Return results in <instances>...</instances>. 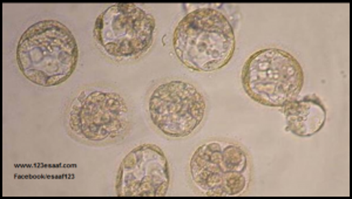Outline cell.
<instances>
[{
  "instance_id": "cell-2",
  "label": "cell",
  "mask_w": 352,
  "mask_h": 199,
  "mask_svg": "<svg viewBox=\"0 0 352 199\" xmlns=\"http://www.w3.org/2000/svg\"><path fill=\"white\" fill-rule=\"evenodd\" d=\"M78 61L76 36L58 20H41L31 25L16 44V66L30 82L41 87L66 82L76 72Z\"/></svg>"
},
{
  "instance_id": "cell-8",
  "label": "cell",
  "mask_w": 352,
  "mask_h": 199,
  "mask_svg": "<svg viewBox=\"0 0 352 199\" xmlns=\"http://www.w3.org/2000/svg\"><path fill=\"white\" fill-rule=\"evenodd\" d=\"M170 182V167L164 150L156 144H139L121 161L116 174V195L164 197Z\"/></svg>"
},
{
  "instance_id": "cell-7",
  "label": "cell",
  "mask_w": 352,
  "mask_h": 199,
  "mask_svg": "<svg viewBox=\"0 0 352 199\" xmlns=\"http://www.w3.org/2000/svg\"><path fill=\"white\" fill-rule=\"evenodd\" d=\"M245 94L257 104L282 108L296 99L305 84L300 61L282 48H262L249 56L241 74Z\"/></svg>"
},
{
  "instance_id": "cell-3",
  "label": "cell",
  "mask_w": 352,
  "mask_h": 199,
  "mask_svg": "<svg viewBox=\"0 0 352 199\" xmlns=\"http://www.w3.org/2000/svg\"><path fill=\"white\" fill-rule=\"evenodd\" d=\"M236 49L232 21L214 8H197L177 23L173 51L194 72H217L230 62Z\"/></svg>"
},
{
  "instance_id": "cell-1",
  "label": "cell",
  "mask_w": 352,
  "mask_h": 199,
  "mask_svg": "<svg viewBox=\"0 0 352 199\" xmlns=\"http://www.w3.org/2000/svg\"><path fill=\"white\" fill-rule=\"evenodd\" d=\"M65 127L73 139L92 147L121 143L132 132L134 114L127 96L106 84L76 89L64 113Z\"/></svg>"
},
{
  "instance_id": "cell-5",
  "label": "cell",
  "mask_w": 352,
  "mask_h": 199,
  "mask_svg": "<svg viewBox=\"0 0 352 199\" xmlns=\"http://www.w3.org/2000/svg\"><path fill=\"white\" fill-rule=\"evenodd\" d=\"M155 30V18L139 5L114 4L96 18L93 36L104 58L129 64L152 49Z\"/></svg>"
},
{
  "instance_id": "cell-4",
  "label": "cell",
  "mask_w": 352,
  "mask_h": 199,
  "mask_svg": "<svg viewBox=\"0 0 352 199\" xmlns=\"http://www.w3.org/2000/svg\"><path fill=\"white\" fill-rule=\"evenodd\" d=\"M254 167L248 150L228 139H208L197 145L188 164L192 190L207 197H235L248 191Z\"/></svg>"
},
{
  "instance_id": "cell-9",
  "label": "cell",
  "mask_w": 352,
  "mask_h": 199,
  "mask_svg": "<svg viewBox=\"0 0 352 199\" xmlns=\"http://www.w3.org/2000/svg\"><path fill=\"white\" fill-rule=\"evenodd\" d=\"M285 116V130L297 137H311L320 132L327 122L328 110L320 96L307 95L290 101L282 107Z\"/></svg>"
},
{
  "instance_id": "cell-6",
  "label": "cell",
  "mask_w": 352,
  "mask_h": 199,
  "mask_svg": "<svg viewBox=\"0 0 352 199\" xmlns=\"http://www.w3.org/2000/svg\"><path fill=\"white\" fill-rule=\"evenodd\" d=\"M146 106L156 132L173 139L197 132L208 112V101L200 88L182 78H167L153 84Z\"/></svg>"
}]
</instances>
